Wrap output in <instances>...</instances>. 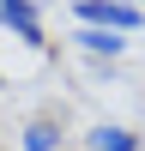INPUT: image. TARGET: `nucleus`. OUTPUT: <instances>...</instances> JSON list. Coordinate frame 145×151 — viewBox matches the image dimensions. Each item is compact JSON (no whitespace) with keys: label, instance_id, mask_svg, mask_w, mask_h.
<instances>
[{"label":"nucleus","instance_id":"6","mask_svg":"<svg viewBox=\"0 0 145 151\" xmlns=\"http://www.w3.org/2000/svg\"><path fill=\"white\" fill-rule=\"evenodd\" d=\"M0 91H6V79H0Z\"/></svg>","mask_w":145,"mask_h":151},{"label":"nucleus","instance_id":"1","mask_svg":"<svg viewBox=\"0 0 145 151\" xmlns=\"http://www.w3.org/2000/svg\"><path fill=\"white\" fill-rule=\"evenodd\" d=\"M72 18L91 24V30H115V36H127V30H139V24H145V12L133 6V0H79V6H72Z\"/></svg>","mask_w":145,"mask_h":151},{"label":"nucleus","instance_id":"5","mask_svg":"<svg viewBox=\"0 0 145 151\" xmlns=\"http://www.w3.org/2000/svg\"><path fill=\"white\" fill-rule=\"evenodd\" d=\"M55 145H60V127H55L48 115H36L30 127L18 133V151H55Z\"/></svg>","mask_w":145,"mask_h":151},{"label":"nucleus","instance_id":"2","mask_svg":"<svg viewBox=\"0 0 145 151\" xmlns=\"http://www.w3.org/2000/svg\"><path fill=\"white\" fill-rule=\"evenodd\" d=\"M0 24H6L12 36H24L30 48H42V12H36L30 0H0Z\"/></svg>","mask_w":145,"mask_h":151},{"label":"nucleus","instance_id":"4","mask_svg":"<svg viewBox=\"0 0 145 151\" xmlns=\"http://www.w3.org/2000/svg\"><path fill=\"white\" fill-rule=\"evenodd\" d=\"M79 48H85V55H97V60H115L121 48H127V36H115V30H91V24H85V30H79Z\"/></svg>","mask_w":145,"mask_h":151},{"label":"nucleus","instance_id":"3","mask_svg":"<svg viewBox=\"0 0 145 151\" xmlns=\"http://www.w3.org/2000/svg\"><path fill=\"white\" fill-rule=\"evenodd\" d=\"M85 145H91V151H139V133H127V127H115V121H103V127L85 133Z\"/></svg>","mask_w":145,"mask_h":151}]
</instances>
